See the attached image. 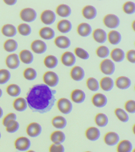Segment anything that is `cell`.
Returning a JSON list of instances; mask_svg holds the SVG:
<instances>
[{"instance_id":"12","label":"cell","mask_w":135,"mask_h":152,"mask_svg":"<svg viewBox=\"0 0 135 152\" xmlns=\"http://www.w3.org/2000/svg\"><path fill=\"white\" fill-rule=\"evenodd\" d=\"M6 64L9 69H15L19 67L20 61L19 57L15 53L8 56L6 59Z\"/></svg>"},{"instance_id":"21","label":"cell","mask_w":135,"mask_h":152,"mask_svg":"<svg viewBox=\"0 0 135 152\" xmlns=\"http://www.w3.org/2000/svg\"><path fill=\"white\" fill-rule=\"evenodd\" d=\"M115 84L118 88L125 90L130 87L131 85V81L128 77L122 76L116 79Z\"/></svg>"},{"instance_id":"25","label":"cell","mask_w":135,"mask_h":152,"mask_svg":"<svg viewBox=\"0 0 135 152\" xmlns=\"http://www.w3.org/2000/svg\"><path fill=\"white\" fill-rule=\"evenodd\" d=\"M13 105L15 110L20 112L24 111L28 107L27 101L22 97L16 99L14 101Z\"/></svg>"},{"instance_id":"42","label":"cell","mask_w":135,"mask_h":152,"mask_svg":"<svg viewBox=\"0 0 135 152\" xmlns=\"http://www.w3.org/2000/svg\"><path fill=\"white\" fill-rule=\"evenodd\" d=\"M19 33L23 36L29 35L31 32V28L29 25L26 23H22L18 27Z\"/></svg>"},{"instance_id":"24","label":"cell","mask_w":135,"mask_h":152,"mask_svg":"<svg viewBox=\"0 0 135 152\" xmlns=\"http://www.w3.org/2000/svg\"><path fill=\"white\" fill-rule=\"evenodd\" d=\"M72 28V24L67 20H61L57 24L58 30L62 33H69L70 31Z\"/></svg>"},{"instance_id":"13","label":"cell","mask_w":135,"mask_h":152,"mask_svg":"<svg viewBox=\"0 0 135 152\" xmlns=\"http://www.w3.org/2000/svg\"><path fill=\"white\" fill-rule=\"evenodd\" d=\"M119 135L115 132H109L107 133L104 137V141L108 145L113 146L115 145L119 142Z\"/></svg>"},{"instance_id":"9","label":"cell","mask_w":135,"mask_h":152,"mask_svg":"<svg viewBox=\"0 0 135 152\" xmlns=\"http://www.w3.org/2000/svg\"><path fill=\"white\" fill-rule=\"evenodd\" d=\"M42 130V128L39 124L36 122H32L27 126L26 132L31 137H35L40 135Z\"/></svg>"},{"instance_id":"15","label":"cell","mask_w":135,"mask_h":152,"mask_svg":"<svg viewBox=\"0 0 135 152\" xmlns=\"http://www.w3.org/2000/svg\"><path fill=\"white\" fill-rule=\"evenodd\" d=\"M70 75L71 77L73 80L79 81L82 80L85 77V71L82 68L76 66L72 69Z\"/></svg>"},{"instance_id":"55","label":"cell","mask_w":135,"mask_h":152,"mask_svg":"<svg viewBox=\"0 0 135 152\" xmlns=\"http://www.w3.org/2000/svg\"><path fill=\"white\" fill-rule=\"evenodd\" d=\"M26 152H35V151H34L33 150H29L28 151H27Z\"/></svg>"},{"instance_id":"4","label":"cell","mask_w":135,"mask_h":152,"mask_svg":"<svg viewBox=\"0 0 135 152\" xmlns=\"http://www.w3.org/2000/svg\"><path fill=\"white\" fill-rule=\"evenodd\" d=\"M36 12L31 8H24L20 13L21 19L25 22H33L36 20Z\"/></svg>"},{"instance_id":"14","label":"cell","mask_w":135,"mask_h":152,"mask_svg":"<svg viewBox=\"0 0 135 152\" xmlns=\"http://www.w3.org/2000/svg\"><path fill=\"white\" fill-rule=\"evenodd\" d=\"M61 61L65 66H73L76 62V58L74 54L72 52H66L61 56Z\"/></svg>"},{"instance_id":"29","label":"cell","mask_w":135,"mask_h":152,"mask_svg":"<svg viewBox=\"0 0 135 152\" xmlns=\"http://www.w3.org/2000/svg\"><path fill=\"white\" fill-rule=\"evenodd\" d=\"M20 59L24 64H31L34 60V56L30 51L27 50H23L20 52L19 55Z\"/></svg>"},{"instance_id":"18","label":"cell","mask_w":135,"mask_h":152,"mask_svg":"<svg viewBox=\"0 0 135 152\" xmlns=\"http://www.w3.org/2000/svg\"><path fill=\"white\" fill-rule=\"evenodd\" d=\"M83 16L88 20H93L96 16L97 12L95 7L90 5L86 6L82 10Z\"/></svg>"},{"instance_id":"30","label":"cell","mask_w":135,"mask_h":152,"mask_svg":"<svg viewBox=\"0 0 135 152\" xmlns=\"http://www.w3.org/2000/svg\"><path fill=\"white\" fill-rule=\"evenodd\" d=\"M111 57L114 61L120 62L123 61L125 58V53L121 49L116 48L111 52Z\"/></svg>"},{"instance_id":"20","label":"cell","mask_w":135,"mask_h":152,"mask_svg":"<svg viewBox=\"0 0 135 152\" xmlns=\"http://www.w3.org/2000/svg\"><path fill=\"white\" fill-rule=\"evenodd\" d=\"M54 43L59 48L66 49L68 48L71 45V41L68 37L64 36H60L55 39Z\"/></svg>"},{"instance_id":"6","label":"cell","mask_w":135,"mask_h":152,"mask_svg":"<svg viewBox=\"0 0 135 152\" xmlns=\"http://www.w3.org/2000/svg\"><path fill=\"white\" fill-rule=\"evenodd\" d=\"M100 69L101 71L104 74L110 75L113 74L114 72L115 67L112 61L105 59L101 63Z\"/></svg>"},{"instance_id":"39","label":"cell","mask_w":135,"mask_h":152,"mask_svg":"<svg viewBox=\"0 0 135 152\" xmlns=\"http://www.w3.org/2000/svg\"><path fill=\"white\" fill-rule=\"evenodd\" d=\"M5 127L7 132L10 133H13L18 130L20 125L17 121L15 120H10L7 122Z\"/></svg>"},{"instance_id":"7","label":"cell","mask_w":135,"mask_h":152,"mask_svg":"<svg viewBox=\"0 0 135 152\" xmlns=\"http://www.w3.org/2000/svg\"><path fill=\"white\" fill-rule=\"evenodd\" d=\"M31 145L29 139L25 137H21L18 138L15 141V148L18 150L21 151H26L30 148Z\"/></svg>"},{"instance_id":"33","label":"cell","mask_w":135,"mask_h":152,"mask_svg":"<svg viewBox=\"0 0 135 152\" xmlns=\"http://www.w3.org/2000/svg\"><path fill=\"white\" fill-rule=\"evenodd\" d=\"M52 124L55 128L58 129L64 128L67 125L66 119L61 116H55L52 121Z\"/></svg>"},{"instance_id":"23","label":"cell","mask_w":135,"mask_h":152,"mask_svg":"<svg viewBox=\"0 0 135 152\" xmlns=\"http://www.w3.org/2000/svg\"><path fill=\"white\" fill-rule=\"evenodd\" d=\"M66 138L65 134L60 131H55L53 132L50 137V140L55 144L63 143L66 140Z\"/></svg>"},{"instance_id":"28","label":"cell","mask_w":135,"mask_h":152,"mask_svg":"<svg viewBox=\"0 0 135 152\" xmlns=\"http://www.w3.org/2000/svg\"><path fill=\"white\" fill-rule=\"evenodd\" d=\"M39 34L40 37L45 40H50L55 36V32L49 27H44L41 28Z\"/></svg>"},{"instance_id":"46","label":"cell","mask_w":135,"mask_h":152,"mask_svg":"<svg viewBox=\"0 0 135 152\" xmlns=\"http://www.w3.org/2000/svg\"><path fill=\"white\" fill-rule=\"evenodd\" d=\"M97 55L100 58H105L109 54V50L106 46H102L98 47L96 51Z\"/></svg>"},{"instance_id":"26","label":"cell","mask_w":135,"mask_h":152,"mask_svg":"<svg viewBox=\"0 0 135 152\" xmlns=\"http://www.w3.org/2000/svg\"><path fill=\"white\" fill-rule=\"evenodd\" d=\"M100 86L101 88L104 91H110L113 88L114 82L112 78L110 77H104L100 80Z\"/></svg>"},{"instance_id":"17","label":"cell","mask_w":135,"mask_h":152,"mask_svg":"<svg viewBox=\"0 0 135 152\" xmlns=\"http://www.w3.org/2000/svg\"><path fill=\"white\" fill-rule=\"evenodd\" d=\"M85 135L88 140L92 141H95L99 139L101 134L98 128L94 127H91L88 128L86 130Z\"/></svg>"},{"instance_id":"38","label":"cell","mask_w":135,"mask_h":152,"mask_svg":"<svg viewBox=\"0 0 135 152\" xmlns=\"http://www.w3.org/2000/svg\"><path fill=\"white\" fill-rule=\"evenodd\" d=\"M7 94L12 97H17L21 93V89L20 87L15 84H11L8 86L6 89Z\"/></svg>"},{"instance_id":"40","label":"cell","mask_w":135,"mask_h":152,"mask_svg":"<svg viewBox=\"0 0 135 152\" xmlns=\"http://www.w3.org/2000/svg\"><path fill=\"white\" fill-rule=\"evenodd\" d=\"M115 113L117 118L121 122H126L128 121V115L123 109L120 108H117L115 110Z\"/></svg>"},{"instance_id":"16","label":"cell","mask_w":135,"mask_h":152,"mask_svg":"<svg viewBox=\"0 0 135 152\" xmlns=\"http://www.w3.org/2000/svg\"><path fill=\"white\" fill-rule=\"evenodd\" d=\"M71 98L74 103H81L85 101L86 95L82 90L79 89H75L72 91Z\"/></svg>"},{"instance_id":"53","label":"cell","mask_w":135,"mask_h":152,"mask_svg":"<svg viewBox=\"0 0 135 152\" xmlns=\"http://www.w3.org/2000/svg\"><path fill=\"white\" fill-rule=\"evenodd\" d=\"M3 109L0 107V118L3 116Z\"/></svg>"},{"instance_id":"58","label":"cell","mask_w":135,"mask_h":152,"mask_svg":"<svg viewBox=\"0 0 135 152\" xmlns=\"http://www.w3.org/2000/svg\"><path fill=\"white\" fill-rule=\"evenodd\" d=\"M90 152V151H86V152Z\"/></svg>"},{"instance_id":"35","label":"cell","mask_w":135,"mask_h":152,"mask_svg":"<svg viewBox=\"0 0 135 152\" xmlns=\"http://www.w3.org/2000/svg\"><path fill=\"white\" fill-rule=\"evenodd\" d=\"M95 121L98 126L104 127L107 125L108 123V119L105 114L100 113L97 114L96 116Z\"/></svg>"},{"instance_id":"8","label":"cell","mask_w":135,"mask_h":152,"mask_svg":"<svg viewBox=\"0 0 135 152\" xmlns=\"http://www.w3.org/2000/svg\"><path fill=\"white\" fill-rule=\"evenodd\" d=\"M56 15L55 13L50 10L44 11L41 15V20L45 24L50 25L55 22Z\"/></svg>"},{"instance_id":"43","label":"cell","mask_w":135,"mask_h":152,"mask_svg":"<svg viewBox=\"0 0 135 152\" xmlns=\"http://www.w3.org/2000/svg\"><path fill=\"white\" fill-rule=\"evenodd\" d=\"M23 76L26 79L33 80L36 78L37 73L34 69L32 68H28L25 70L23 72Z\"/></svg>"},{"instance_id":"19","label":"cell","mask_w":135,"mask_h":152,"mask_svg":"<svg viewBox=\"0 0 135 152\" xmlns=\"http://www.w3.org/2000/svg\"><path fill=\"white\" fill-rule=\"evenodd\" d=\"M93 37L97 42L103 44L105 42L107 39V34L104 30L97 28L93 32Z\"/></svg>"},{"instance_id":"52","label":"cell","mask_w":135,"mask_h":152,"mask_svg":"<svg viewBox=\"0 0 135 152\" xmlns=\"http://www.w3.org/2000/svg\"><path fill=\"white\" fill-rule=\"evenodd\" d=\"M4 2L10 6H12L16 4V2H17V1H16V0H4Z\"/></svg>"},{"instance_id":"2","label":"cell","mask_w":135,"mask_h":152,"mask_svg":"<svg viewBox=\"0 0 135 152\" xmlns=\"http://www.w3.org/2000/svg\"><path fill=\"white\" fill-rule=\"evenodd\" d=\"M43 80L46 85L51 87L56 86L59 82L58 76L53 71H49L45 72L44 75Z\"/></svg>"},{"instance_id":"47","label":"cell","mask_w":135,"mask_h":152,"mask_svg":"<svg viewBox=\"0 0 135 152\" xmlns=\"http://www.w3.org/2000/svg\"><path fill=\"white\" fill-rule=\"evenodd\" d=\"M74 53L76 55L83 59H88L89 58V55L86 50L80 48H77L74 50Z\"/></svg>"},{"instance_id":"48","label":"cell","mask_w":135,"mask_h":152,"mask_svg":"<svg viewBox=\"0 0 135 152\" xmlns=\"http://www.w3.org/2000/svg\"><path fill=\"white\" fill-rule=\"evenodd\" d=\"M124 108L128 112L134 114L135 113V102L130 100L126 102L124 105Z\"/></svg>"},{"instance_id":"1","label":"cell","mask_w":135,"mask_h":152,"mask_svg":"<svg viewBox=\"0 0 135 152\" xmlns=\"http://www.w3.org/2000/svg\"><path fill=\"white\" fill-rule=\"evenodd\" d=\"M56 93V90H52L46 84H36L27 93V104L34 112L47 113L51 110L55 104Z\"/></svg>"},{"instance_id":"50","label":"cell","mask_w":135,"mask_h":152,"mask_svg":"<svg viewBox=\"0 0 135 152\" xmlns=\"http://www.w3.org/2000/svg\"><path fill=\"white\" fill-rule=\"evenodd\" d=\"M16 118H17V117H16V115L15 114L13 113H10L8 114L3 119V125L5 126L6 125L7 122L8 121H10V120L16 121Z\"/></svg>"},{"instance_id":"22","label":"cell","mask_w":135,"mask_h":152,"mask_svg":"<svg viewBox=\"0 0 135 152\" xmlns=\"http://www.w3.org/2000/svg\"><path fill=\"white\" fill-rule=\"evenodd\" d=\"M77 31L78 34L83 37L89 36L92 31V28L89 24L86 23H82L78 26Z\"/></svg>"},{"instance_id":"10","label":"cell","mask_w":135,"mask_h":152,"mask_svg":"<svg viewBox=\"0 0 135 152\" xmlns=\"http://www.w3.org/2000/svg\"><path fill=\"white\" fill-rule=\"evenodd\" d=\"M31 47L33 52L37 54L44 53L47 50V46L45 43L40 40H36L33 41Z\"/></svg>"},{"instance_id":"54","label":"cell","mask_w":135,"mask_h":152,"mask_svg":"<svg viewBox=\"0 0 135 152\" xmlns=\"http://www.w3.org/2000/svg\"><path fill=\"white\" fill-rule=\"evenodd\" d=\"M2 94H3V92H2V90L0 89V97H1Z\"/></svg>"},{"instance_id":"37","label":"cell","mask_w":135,"mask_h":152,"mask_svg":"<svg viewBox=\"0 0 135 152\" xmlns=\"http://www.w3.org/2000/svg\"><path fill=\"white\" fill-rule=\"evenodd\" d=\"M17 42L13 39H9L5 42L4 44V48L7 52H15L17 50Z\"/></svg>"},{"instance_id":"49","label":"cell","mask_w":135,"mask_h":152,"mask_svg":"<svg viewBox=\"0 0 135 152\" xmlns=\"http://www.w3.org/2000/svg\"><path fill=\"white\" fill-rule=\"evenodd\" d=\"M65 148L63 145L53 144L49 148V152H64Z\"/></svg>"},{"instance_id":"56","label":"cell","mask_w":135,"mask_h":152,"mask_svg":"<svg viewBox=\"0 0 135 152\" xmlns=\"http://www.w3.org/2000/svg\"><path fill=\"white\" fill-rule=\"evenodd\" d=\"M134 22H133V23L132 24V27L133 28V29H134Z\"/></svg>"},{"instance_id":"34","label":"cell","mask_w":135,"mask_h":152,"mask_svg":"<svg viewBox=\"0 0 135 152\" xmlns=\"http://www.w3.org/2000/svg\"><path fill=\"white\" fill-rule=\"evenodd\" d=\"M109 42L113 45H117L121 40V35L119 32L116 31H112L108 34Z\"/></svg>"},{"instance_id":"31","label":"cell","mask_w":135,"mask_h":152,"mask_svg":"<svg viewBox=\"0 0 135 152\" xmlns=\"http://www.w3.org/2000/svg\"><path fill=\"white\" fill-rule=\"evenodd\" d=\"M56 12L58 15L61 17H68L70 15L72 10L70 7L67 5L61 4L56 8Z\"/></svg>"},{"instance_id":"51","label":"cell","mask_w":135,"mask_h":152,"mask_svg":"<svg viewBox=\"0 0 135 152\" xmlns=\"http://www.w3.org/2000/svg\"><path fill=\"white\" fill-rule=\"evenodd\" d=\"M126 58L130 62L134 64L135 63V52L134 50H130L126 53Z\"/></svg>"},{"instance_id":"44","label":"cell","mask_w":135,"mask_h":152,"mask_svg":"<svg viewBox=\"0 0 135 152\" xmlns=\"http://www.w3.org/2000/svg\"><path fill=\"white\" fill-rule=\"evenodd\" d=\"M11 75L8 70L5 69L0 70V84H6L10 80Z\"/></svg>"},{"instance_id":"41","label":"cell","mask_w":135,"mask_h":152,"mask_svg":"<svg viewBox=\"0 0 135 152\" xmlns=\"http://www.w3.org/2000/svg\"><path fill=\"white\" fill-rule=\"evenodd\" d=\"M86 85L91 91H96L99 89V84L98 80L93 78H90L86 81Z\"/></svg>"},{"instance_id":"27","label":"cell","mask_w":135,"mask_h":152,"mask_svg":"<svg viewBox=\"0 0 135 152\" xmlns=\"http://www.w3.org/2000/svg\"><path fill=\"white\" fill-rule=\"evenodd\" d=\"M132 148L131 142L128 140H124L118 144L117 150V152H131Z\"/></svg>"},{"instance_id":"5","label":"cell","mask_w":135,"mask_h":152,"mask_svg":"<svg viewBox=\"0 0 135 152\" xmlns=\"http://www.w3.org/2000/svg\"><path fill=\"white\" fill-rule=\"evenodd\" d=\"M104 25L110 28H115L119 26L120 21L117 15L110 14L105 15L103 20Z\"/></svg>"},{"instance_id":"36","label":"cell","mask_w":135,"mask_h":152,"mask_svg":"<svg viewBox=\"0 0 135 152\" xmlns=\"http://www.w3.org/2000/svg\"><path fill=\"white\" fill-rule=\"evenodd\" d=\"M44 62L46 67L49 69H54L57 66L58 60L54 56L49 55L46 57Z\"/></svg>"},{"instance_id":"32","label":"cell","mask_w":135,"mask_h":152,"mask_svg":"<svg viewBox=\"0 0 135 152\" xmlns=\"http://www.w3.org/2000/svg\"><path fill=\"white\" fill-rule=\"evenodd\" d=\"M1 32L3 35L9 37L15 36L17 33V30L15 26L11 24L4 25L2 27Z\"/></svg>"},{"instance_id":"3","label":"cell","mask_w":135,"mask_h":152,"mask_svg":"<svg viewBox=\"0 0 135 152\" xmlns=\"http://www.w3.org/2000/svg\"><path fill=\"white\" fill-rule=\"evenodd\" d=\"M57 105L59 110L65 115L69 114L73 109L72 103L69 100L66 98L60 99L58 101Z\"/></svg>"},{"instance_id":"11","label":"cell","mask_w":135,"mask_h":152,"mask_svg":"<svg viewBox=\"0 0 135 152\" xmlns=\"http://www.w3.org/2000/svg\"><path fill=\"white\" fill-rule=\"evenodd\" d=\"M92 101L93 105L98 108L105 107L107 103V99L106 96L100 93L96 94L93 95Z\"/></svg>"},{"instance_id":"57","label":"cell","mask_w":135,"mask_h":152,"mask_svg":"<svg viewBox=\"0 0 135 152\" xmlns=\"http://www.w3.org/2000/svg\"><path fill=\"white\" fill-rule=\"evenodd\" d=\"M1 133H0V139H1Z\"/></svg>"},{"instance_id":"45","label":"cell","mask_w":135,"mask_h":152,"mask_svg":"<svg viewBox=\"0 0 135 152\" xmlns=\"http://www.w3.org/2000/svg\"><path fill=\"white\" fill-rule=\"evenodd\" d=\"M123 10L124 12L128 14H131L135 12V5L133 2H127L124 4Z\"/></svg>"}]
</instances>
